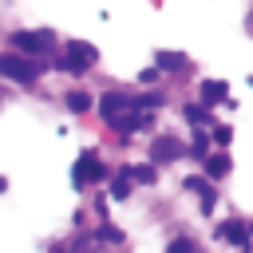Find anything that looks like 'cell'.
Segmentation results:
<instances>
[{"label": "cell", "mask_w": 253, "mask_h": 253, "mask_svg": "<svg viewBox=\"0 0 253 253\" xmlns=\"http://www.w3.org/2000/svg\"><path fill=\"white\" fill-rule=\"evenodd\" d=\"M91 178L99 182V178H103V170H99L95 154H83V158H79V166H75V186H87Z\"/></svg>", "instance_id": "5"}, {"label": "cell", "mask_w": 253, "mask_h": 253, "mask_svg": "<svg viewBox=\"0 0 253 253\" xmlns=\"http://www.w3.org/2000/svg\"><path fill=\"white\" fill-rule=\"evenodd\" d=\"M130 178H134V174H130V170H123V174L111 182V194H115V198H126V194H130Z\"/></svg>", "instance_id": "11"}, {"label": "cell", "mask_w": 253, "mask_h": 253, "mask_svg": "<svg viewBox=\"0 0 253 253\" xmlns=\"http://www.w3.org/2000/svg\"><path fill=\"white\" fill-rule=\"evenodd\" d=\"M190 150H194V154H206V138H202V134H198V138H194V142H190Z\"/></svg>", "instance_id": "17"}, {"label": "cell", "mask_w": 253, "mask_h": 253, "mask_svg": "<svg viewBox=\"0 0 253 253\" xmlns=\"http://www.w3.org/2000/svg\"><path fill=\"white\" fill-rule=\"evenodd\" d=\"M12 43L20 51H47L51 47V36L47 32H12Z\"/></svg>", "instance_id": "4"}, {"label": "cell", "mask_w": 253, "mask_h": 253, "mask_svg": "<svg viewBox=\"0 0 253 253\" xmlns=\"http://www.w3.org/2000/svg\"><path fill=\"white\" fill-rule=\"evenodd\" d=\"M170 249H174V253H194L198 245H194L190 237H174V241H170Z\"/></svg>", "instance_id": "14"}, {"label": "cell", "mask_w": 253, "mask_h": 253, "mask_svg": "<svg viewBox=\"0 0 253 253\" xmlns=\"http://www.w3.org/2000/svg\"><path fill=\"white\" fill-rule=\"evenodd\" d=\"M225 95H229V87H225L221 79H206V83H202V99H206L210 107H213V103H221Z\"/></svg>", "instance_id": "7"}, {"label": "cell", "mask_w": 253, "mask_h": 253, "mask_svg": "<svg viewBox=\"0 0 253 253\" xmlns=\"http://www.w3.org/2000/svg\"><path fill=\"white\" fill-rule=\"evenodd\" d=\"M154 63H158L162 71H182V67H186V55H182V51H158Z\"/></svg>", "instance_id": "8"}, {"label": "cell", "mask_w": 253, "mask_h": 253, "mask_svg": "<svg viewBox=\"0 0 253 253\" xmlns=\"http://www.w3.org/2000/svg\"><path fill=\"white\" fill-rule=\"evenodd\" d=\"M91 63H95V47H91V43H83V40H71V43H67V51H63V59H59V67H63V71H71V75L87 71Z\"/></svg>", "instance_id": "1"}, {"label": "cell", "mask_w": 253, "mask_h": 253, "mask_svg": "<svg viewBox=\"0 0 253 253\" xmlns=\"http://www.w3.org/2000/svg\"><path fill=\"white\" fill-rule=\"evenodd\" d=\"M229 138H233V130H229V126H217V130H213V142H221V146H229Z\"/></svg>", "instance_id": "16"}, {"label": "cell", "mask_w": 253, "mask_h": 253, "mask_svg": "<svg viewBox=\"0 0 253 253\" xmlns=\"http://www.w3.org/2000/svg\"><path fill=\"white\" fill-rule=\"evenodd\" d=\"M130 174H134V182H154V170L150 166H134Z\"/></svg>", "instance_id": "15"}, {"label": "cell", "mask_w": 253, "mask_h": 253, "mask_svg": "<svg viewBox=\"0 0 253 253\" xmlns=\"http://www.w3.org/2000/svg\"><path fill=\"white\" fill-rule=\"evenodd\" d=\"M249 233H253V225H241V221H225V225L217 229V237H225V241H233V245H245Z\"/></svg>", "instance_id": "6"}, {"label": "cell", "mask_w": 253, "mask_h": 253, "mask_svg": "<svg viewBox=\"0 0 253 253\" xmlns=\"http://www.w3.org/2000/svg\"><path fill=\"white\" fill-rule=\"evenodd\" d=\"M0 71L8 75V79H16V83H32L36 75H40V67L32 63V59H24V55H0Z\"/></svg>", "instance_id": "2"}, {"label": "cell", "mask_w": 253, "mask_h": 253, "mask_svg": "<svg viewBox=\"0 0 253 253\" xmlns=\"http://www.w3.org/2000/svg\"><path fill=\"white\" fill-rule=\"evenodd\" d=\"M67 107H71V111H75V115H83V111H87V107H91V99H87V95H83V91H71V95H67Z\"/></svg>", "instance_id": "12"}, {"label": "cell", "mask_w": 253, "mask_h": 253, "mask_svg": "<svg viewBox=\"0 0 253 253\" xmlns=\"http://www.w3.org/2000/svg\"><path fill=\"white\" fill-rule=\"evenodd\" d=\"M186 190H194V194H202V210H206V213L213 210V190L206 186V178H186Z\"/></svg>", "instance_id": "10"}, {"label": "cell", "mask_w": 253, "mask_h": 253, "mask_svg": "<svg viewBox=\"0 0 253 253\" xmlns=\"http://www.w3.org/2000/svg\"><path fill=\"white\" fill-rule=\"evenodd\" d=\"M186 154V146L174 138V134H158L154 142H150V158L162 166V162H174V158H182Z\"/></svg>", "instance_id": "3"}, {"label": "cell", "mask_w": 253, "mask_h": 253, "mask_svg": "<svg viewBox=\"0 0 253 253\" xmlns=\"http://www.w3.org/2000/svg\"><path fill=\"white\" fill-rule=\"evenodd\" d=\"M186 119L190 123H210V111L206 107H186Z\"/></svg>", "instance_id": "13"}, {"label": "cell", "mask_w": 253, "mask_h": 253, "mask_svg": "<svg viewBox=\"0 0 253 253\" xmlns=\"http://www.w3.org/2000/svg\"><path fill=\"white\" fill-rule=\"evenodd\" d=\"M229 154H213V158H206V178H225L229 174Z\"/></svg>", "instance_id": "9"}]
</instances>
